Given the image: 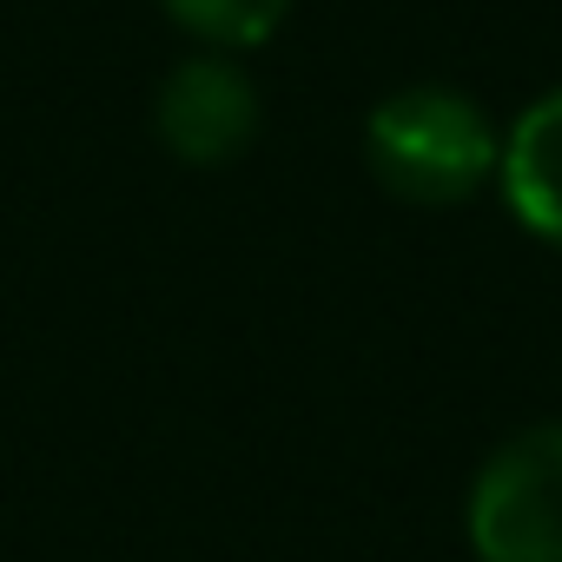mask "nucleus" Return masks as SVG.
Instances as JSON below:
<instances>
[{"label": "nucleus", "instance_id": "obj_1", "mask_svg": "<svg viewBox=\"0 0 562 562\" xmlns=\"http://www.w3.org/2000/svg\"><path fill=\"white\" fill-rule=\"evenodd\" d=\"M371 166L397 199H463L496 166L490 113L457 87H397L364 126Z\"/></svg>", "mask_w": 562, "mask_h": 562}, {"label": "nucleus", "instance_id": "obj_2", "mask_svg": "<svg viewBox=\"0 0 562 562\" xmlns=\"http://www.w3.org/2000/svg\"><path fill=\"white\" fill-rule=\"evenodd\" d=\"M470 542L483 562H562V424L516 430L476 470Z\"/></svg>", "mask_w": 562, "mask_h": 562}, {"label": "nucleus", "instance_id": "obj_3", "mask_svg": "<svg viewBox=\"0 0 562 562\" xmlns=\"http://www.w3.org/2000/svg\"><path fill=\"white\" fill-rule=\"evenodd\" d=\"M153 120H159V139L179 153V159H232L245 153V139L258 133V93H251V74L232 67L225 54H192L166 74L159 100H153Z\"/></svg>", "mask_w": 562, "mask_h": 562}, {"label": "nucleus", "instance_id": "obj_4", "mask_svg": "<svg viewBox=\"0 0 562 562\" xmlns=\"http://www.w3.org/2000/svg\"><path fill=\"white\" fill-rule=\"evenodd\" d=\"M503 192L529 232L562 245V87H549L503 139Z\"/></svg>", "mask_w": 562, "mask_h": 562}, {"label": "nucleus", "instance_id": "obj_5", "mask_svg": "<svg viewBox=\"0 0 562 562\" xmlns=\"http://www.w3.org/2000/svg\"><path fill=\"white\" fill-rule=\"evenodd\" d=\"M166 8L205 41H265L292 0H166Z\"/></svg>", "mask_w": 562, "mask_h": 562}]
</instances>
